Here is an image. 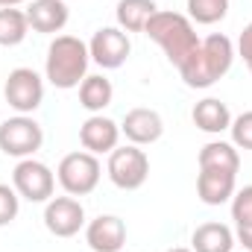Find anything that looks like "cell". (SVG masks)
<instances>
[{
    "label": "cell",
    "mask_w": 252,
    "mask_h": 252,
    "mask_svg": "<svg viewBox=\"0 0 252 252\" xmlns=\"http://www.w3.org/2000/svg\"><path fill=\"white\" fill-rule=\"evenodd\" d=\"M79 141H82L85 153H91V156L112 153L118 147V141H121V126L115 124L112 118L91 115L85 124L79 126Z\"/></svg>",
    "instance_id": "4fadbf2b"
},
{
    "label": "cell",
    "mask_w": 252,
    "mask_h": 252,
    "mask_svg": "<svg viewBox=\"0 0 252 252\" xmlns=\"http://www.w3.org/2000/svg\"><path fill=\"white\" fill-rule=\"evenodd\" d=\"M235 173L223 170H199L196 176V193L205 205H223L235 196Z\"/></svg>",
    "instance_id": "9a60e30c"
},
{
    "label": "cell",
    "mask_w": 252,
    "mask_h": 252,
    "mask_svg": "<svg viewBox=\"0 0 252 252\" xmlns=\"http://www.w3.org/2000/svg\"><path fill=\"white\" fill-rule=\"evenodd\" d=\"M235 238L244 244V250H247V252H252V226H238Z\"/></svg>",
    "instance_id": "4316f807"
},
{
    "label": "cell",
    "mask_w": 252,
    "mask_h": 252,
    "mask_svg": "<svg viewBox=\"0 0 252 252\" xmlns=\"http://www.w3.org/2000/svg\"><path fill=\"white\" fill-rule=\"evenodd\" d=\"M156 12H158L156 0H121L118 9H115L118 24H121V30H126V32H144L147 24H150V18Z\"/></svg>",
    "instance_id": "d6986e66"
},
{
    "label": "cell",
    "mask_w": 252,
    "mask_h": 252,
    "mask_svg": "<svg viewBox=\"0 0 252 252\" xmlns=\"http://www.w3.org/2000/svg\"><path fill=\"white\" fill-rule=\"evenodd\" d=\"M229 12V0H188V15L196 24H217Z\"/></svg>",
    "instance_id": "7402d4cb"
},
{
    "label": "cell",
    "mask_w": 252,
    "mask_h": 252,
    "mask_svg": "<svg viewBox=\"0 0 252 252\" xmlns=\"http://www.w3.org/2000/svg\"><path fill=\"white\" fill-rule=\"evenodd\" d=\"M88 53H91V59L100 64V67L115 70V67H121L129 59L132 44H129V35H126L121 27H103L88 41Z\"/></svg>",
    "instance_id": "9c48e42d"
},
{
    "label": "cell",
    "mask_w": 252,
    "mask_h": 252,
    "mask_svg": "<svg viewBox=\"0 0 252 252\" xmlns=\"http://www.w3.org/2000/svg\"><path fill=\"white\" fill-rule=\"evenodd\" d=\"M167 252H193V250H185V247H173V250H167Z\"/></svg>",
    "instance_id": "f1b7e54d"
},
{
    "label": "cell",
    "mask_w": 252,
    "mask_h": 252,
    "mask_svg": "<svg viewBox=\"0 0 252 252\" xmlns=\"http://www.w3.org/2000/svg\"><path fill=\"white\" fill-rule=\"evenodd\" d=\"M190 118H193L196 129H202V132H208V135H220V132H226V129L232 126V112H229V106H226L223 100H217V97L199 100V103L193 106Z\"/></svg>",
    "instance_id": "2e32d148"
},
{
    "label": "cell",
    "mask_w": 252,
    "mask_h": 252,
    "mask_svg": "<svg viewBox=\"0 0 252 252\" xmlns=\"http://www.w3.org/2000/svg\"><path fill=\"white\" fill-rule=\"evenodd\" d=\"M88 44L76 35H56L47 47V62H44V73L50 79L53 88H79L82 79L88 76Z\"/></svg>",
    "instance_id": "7a4b0ae2"
},
{
    "label": "cell",
    "mask_w": 252,
    "mask_h": 252,
    "mask_svg": "<svg viewBox=\"0 0 252 252\" xmlns=\"http://www.w3.org/2000/svg\"><path fill=\"white\" fill-rule=\"evenodd\" d=\"M238 167H241V156H238L235 144L211 141L199 150V170H223V173L238 176Z\"/></svg>",
    "instance_id": "ac0fdd59"
},
{
    "label": "cell",
    "mask_w": 252,
    "mask_h": 252,
    "mask_svg": "<svg viewBox=\"0 0 252 252\" xmlns=\"http://www.w3.org/2000/svg\"><path fill=\"white\" fill-rule=\"evenodd\" d=\"M115 97V88L112 82L103 76V73H94V76H85L82 85H79V106L88 109L91 115H100Z\"/></svg>",
    "instance_id": "ffe728a7"
},
{
    "label": "cell",
    "mask_w": 252,
    "mask_h": 252,
    "mask_svg": "<svg viewBox=\"0 0 252 252\" xmlns=\"http://www.w3.org/2000/svg\"><path fill=\"white\" fill-rule=\"evenodd\" d=\"M229 132H232V144H235V147L252 150V112L238 115V118L232 121V126H229Z\"/></svg>",
    "instance_id": "cb8c5ba5"
},
{
    "label": "cell",
    "mask_w": 252,
    "mask_h": 252,
    "mask_svg": "<svg viewBox=\"0 0 252 252\" xmlns=\"http://www.w3.org/2000/svg\"><path fill=\"white\" fill-rule=\"evenodd\" d=\"M44 226L56 238H73L85 226V208L76 196H56L44 208Z\"/></svg>",
    "instance_id": "30bf717a"
},
{
    "label": "cell",
    "mask_w": 252,
    "mask_h": 252,
    "mask_svg": "<svg viewBox=\"0 0 252 252\" xmlns=\"http://www.w3.org/2000/svg\"><path fill=\"white\" fill-rule=\"evenodd\" d=\"M109 179L112 185L121 190H138L147 176H150V158L141 147L126 144V147H115L109 153Z\"/></svg>",
    "instance_id": "8992f818"
},
{
    "label": "cell",
    "mask_w": 252,
    "mask_h": 252,
    "mask_svg": "<svg viewBox=\"0 0 252 252\" xmlns=\"http://www.w3.org/2000/svg\"><path fill=\"white\" fill-rule=\"evenodd\" d=\"M238 53L244 56V62H247V67H250V73H252V24L244 27L241 38H238Z\"/></svg>",
    "instance_id": "484cf974"
},
{
    "label": "cell",
    "mask_w": 252,
    "mask_h": 252,
    "mask_svg": "<svg viewBox=\"0 0 252 252\" xmlns=\"http://www.w3.org/2000/svg\"><path fill=\"white\" fill-rule=\"evenodd\" d=\"M121 132L126 135L129 144L147 147V144H156L164 135V121L156 109H132V112H126Z\"/></svg>",
    "instance_id": "7c38bea8"
},
{
    "label": "cell",
    "mask_w": 252,
    "mask_h": 252,
    "mask_svg": "<svg viewBox=\"0 0 252 252\" xmlns=\"http://www.w3.org/2000/svg\"><path fill=\"white\" fill-rule=\"evenodd\" d=\"M193 252H232L235 250V232L226 223H202L190 235Z\"/></svg>",
    "instance_id": "e0dca14e"
},
{
    "label": "cell",
    "mask_w": 252,
    "mask_h": 252,
    "mask_svg": "<svg viewBox=\"0 0 252 252\" xmlns=\"http://www.w3.org/2000/svg\"><path fill=\"white\" fill-rule=\"evenodd\" d=\"M59 185L64 188V193L70 196H88L91 190L100 185L103 167L97 161V156L79 150V153H67L59 161Z\"/></svg>",
    "instance_id": "277c9868"
},
{
    "label": "cell",
    "mask_w": 252,
    "mask_h": 252,
    "mask_svg": "<svg viewBox=\"0 0 252 252\" xmlns=\"http://www.w3.org/2000/svg\"><path fill=\"white\" fill-rule=\"evenodd\" d=\"M27 0H0V9H12V6H21Z\"/></svg>",
    "instance_id": "83f0119b"
},
{
    "label": "cell",
    "mask_w": 252,
    "mask_h": 252,
    "mask_svg": "<svg viewBox=\"0 0 252 252\" xmlns=\"http://www.w3.org/2000/svg\"><path fill=\"white\" fill-rule=\"evenodd\" d=\"M144 32L164 50V56L170 59V64H176V67H182V64L188 62L190 53L199 47V38L193 32V24H190L185 15H179V12H161L158 9L150 18V24H147Z\"/></svg>",
    "instance_id": "3957f363"
},
{
    "label": "cell",
    "mask_w": 252,
    "mask_h": 252,
    "mask_svg": "<svg viewBox=\"0 0 252 252\" xmlns=\"http://www.w3.org/2000/svg\"><path fill=\"white\" fill-rule=\"evenodd\" d=\"M44 144V129L30 115H18L0 124V150L12 158H32Z\"/></svg>",
    "instance_id": "5b68a950"
},
{
    "label": "cell",
    "mask_w": 252,
    "mask_h": 252,
    "mask_svg": "<svg viewBox=\"0 0 252 252\" xmlns=\"http://www.w3.org/2000/svg\"><path fill=\"white\" fill-rule=\"evenodd\" d=\"M3 97L18 115H32L44 100V79L32 67H15L6 76Z\"/></svg>",
    "instance_id": "ba28073f"
},
{
    "label": "cell",
    "mask_w": 252,
    "mask_h": 252,
    "mask_svg": "<svg viewBox=\"0 0 252 252\" xmlns=\"http://www.w3.org/2000/svg\"><path fill=\"white\" fill-rule=\"evenodd\" d=\"M232 220H235V226H252V185L235 190V196H232Z\"/></svg>",
    "instance_id": "603a6c76"
},
{
    "label": "cell",
    "mask_w": 252,
    "mask_h": 252,
    "mask_svg": "<svg viewBox=\"0 0 252 252\" xmlns=\"http://www.w3.org/2000/svg\"><path fill=\"white\" fill-rule=\"evenodd\" d=\"M70 12H67V3L64 0H32L30 9H27V21L35 32L41 35H56L62 32L64 24H67Z\"/></svg>",
    "instance_id": "5bb4252c"
},
{
    "label": "cell",
    "mask_w": 252,
    "mask_h": 252,
    "mask_svg": "<svg viewBox=\"0 0 252 252\" xmlns=\"http://www.w3.org/2000/svg\"><path fill=\"white\" fill-rule=\"evenodd\" d=\"M18 208H21L18 190L9 188V185H0V226H9L18 217Z\"/></svg>",
    "instance_id": "d4e9b609"
},
{
    "label": "cell",
    "mask_w": 252,
    "mask_h": 252,
    "mask_svg": "<svg viewBox=\"0 0 252 252\" xmlns=\"http://www.w3.org/2000/svg\"><path fill=\"white\" fill-rule=\"evenodd\" d=\"M30 32L27 12L21 9H0V47H18Z\"/></svg>",
    "instance_id": "44dd1931"
},
{
    "label": "cell",
    "mask_w": 252,
    "mask_h": 252,
    "mask_svg": "<svg viewBox=\"0 0 252 252\" xmlns=\"http://www.w3.org/2000/svg\"><path fill=\"white\" fill-rule=\"evenodd\" d=\"M12 188L27 202H50V196L56 190V176L44 161L21 158L18 167L12 170Z\"/></svg>",
    "instance_id": "52a82bcc"
},
{
    "label": "cell",
    "mask_w": 252,
    "mask_h": 252,
    "mask_svg": "<svg viewBox=\"0 0 252 252\" xmlns=\"http://www.w3.org/2000/svg\"><path fill=\"white\" fill-rule=\"evenodd\" d=\"M85 244L94 252H121L126 244V223L115 214H100L85 226Z\"/></svg>",
    "instance_id": "8fae6325"
},
{
    "label": "cell",
    "mask_w": 252,
    "mask_h": 252,
    "mask_svg": "<svg viewBox=\"0 0 252 252\" xmlns=\"http://www.w3.org/2000/svg\"><path fill=\"white\" fill-rule=\"evenodd\" d=\"M235 62V44L229 35L214 32L208 38L199 41V47L188 56V62L179 70V76L185 79L188 88H211L217 79H223L229 73V67Z\"/></svg>",
    "instance_id": "6da1fadb"
}]
</instances>
